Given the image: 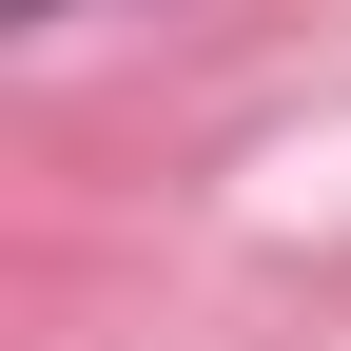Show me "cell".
<instances>
[{
	"label": "cell",
	"mask_w": 351,
	"mask_h": 351,
	"mask_svg": "<svg viewBox=\"0 0 351 351\" xmlns=\"http://www.w3.org/2000/svg\"><path fill=\"white\" fill-rule=\"evenodd\" d=\"M0 20H78V0H0Z\"/></svg>",
	"instance_id": "6da1fadb"
}]
</instances>
